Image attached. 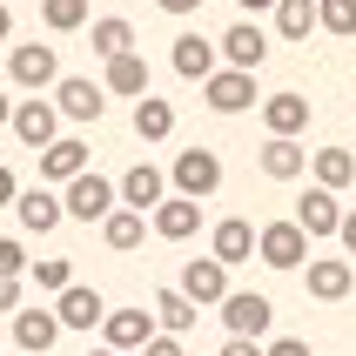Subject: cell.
Segmentation results:
<instances>
[{
    "mask_svg": "<svg viewBox=\"0 0 356 356\" xmlns=\"http://www.w3.org/2000/svg\"><path fill=\"white\" fill-rule=\"evenodd\" d=\"M40 20H47V34H74L88 27V0H40Z\"/></svg>",
    "mask_w": 356,
    "mask_h": 356,
    "instance_id": "4dcf8cb0",
    "label": "cell"
},
{
    "mask_svg": "<svg viewBox=\"0 0 356 356\" xmlns=\"http://www.w3.org/2000/svg\"><path fill=\"white\" fill-rule=\"evenodd\" d=\"M161 14H175V20H188V14H202V0H155Z\"/></svg>",
    "mask_w": 356,
    "mask_h": 356,
    "instance_id": "74e56055",
    "label": "cell"
},
{
    "mask_svg": "<svg viewBox=\"0 0 356 356\" xmlns=\"http://www.w3.org/2000/svg\"><path fill=\"white\" fill-rule=\"evenodd\" d=\"M262 175H269V181H302V175H309V148L269 135V141H262Z\"/></svg>",
    "mask_w": 356,
    "mask_h": 356,
    "instance_id": "ffe728a7",
    "label": "cell"
},
{
    "mask_svg": "<svg viewBox=\"0 0 356 356\" xmlns=\"http://www.w3.org/2000/svg\"><path fill=\"white\" fill-rule=\"evenodd\" d=\"M175 74L181 81H209L216 74V40H202V34H175Z\"/></svg>",
    "mask_w": 356,
    "mask_h": 356,
    "instance_id": "603a6c76",
    "label": "cell"
},
{
    "mask_svg": "<svg viewBox=\"0 0 356 356\" xmlns=\"http://www.w3.org/2000/svg\"><path fill=\"white\" fill-rule=\"evenodd\" d=\"M269 14H276V34L282 40H309V27H316V0H276Z\"/></svg>",
    "mask_w": 356,
    "mask_h": 356,
    "instance_id": "f1b7e54d",
    "label": "cell"
},
{
    "mask_svg": "<svg viewBox=\"0 0 356 356\" xmlns=\"http://www.w3.org/2000/svg\"><path fill=\"white\" fill-rule=\"evenodd\" d=\"M155 337V316H148V309H108V316H101V343H108V350H141V343Z\"/></svg>",
    "mask_w": 356,
    "mask_h": 356,
    "instance_id": "2e32d148",
    "label": "cell"
},
{
    "mask_svg": "<svg viewBox=\"0 0 356 356\" xmlns=\"http://www.w3.org/2000/svg\"><path fill=\"white\" fill-rule=\"evenodd\" d=\"M262 128L282 135V141H296L302 128H309V101H302V95H269V101H262Z\"/></svg>",
    "mask_w": 356,
    "mask_h": 356,
    "instance_id": "7402d4cb",
    "label": "cell"
},
{
    "mask_svg": "<svg viewBox=\"0 0 356 356\" xmlns=\"http://www.w3.org/2000/svg\"><path fill=\"white\" fill-rule=\"evenodd\" d=\"M209 256H216L222 269H242V262H256V222H242V216L216 222V242H209Z\"/></svg>",
    "mask_w": 356,
    "mask_h": 356,
    "instance_id": "9a60e30c",
    "label": "cell"
},
{
    "mask_svg": "<svg viewBox=\"0 0 356 356\" xmlns=\"http://www.w3.org/2000/svg\"><path fill=\"white\" fill-rule=\"evenodd\" d=\"M202 95H209V108L216 115H242V108H256V74H242V67H216V74L202 81Z\"/></svg>",
    "mask_w": 356,
    "mask_h": 356,
    "instance_id": "ba28073f",
    "label": "cell"
},
{
    "mask_svg": "<svg viewBox=\"0 0 356 356\" xmlns=\"http://www.w3.org/2000/svg\"><path fill=\"white\" fill-rule=\"evenodd\" d=\"M115 195H121V209H135V216H155L161 202H168V175H161L155 161H135V168L115 181Z\"/></svg>",
    "mask_w": 356,
    "mask_h": 356,
    "instance_id": "8992f818",
    "label": "cell"
},
{
    "mask_svg": "<svg viewBox=\"0 0 356 356\" xmlns=\"http://www.w3.org/2000/svg\"><path fill=\"white\" fill-rule=\"evenodd\" d=\"M309 168H316V188H330V195H343V188L356 181V155L350 148H316Z\"/></svg>",
    "mask_w": 356,
    "mask_h": 356,
    "instance_id": "d4e9b609",
    "label": "cell"
},
{
    "mask_svg": "<svg viewBox=\"0 0 356 356\" xmlns=\"http://www.w3.org/2000/svg\"><path fill=\"white\" fill-rule=\"evenodd\" d=\"M54 316H60V330H101L108 302H101V289H88V282H67L54 296Z\"/></svg>",
    "mask_w": 356,
    "mask_h": 356,
    "instance_id": "4fadbf2b",
    "label": "cell"
},
{
    "mask_svg": "<svg viewBox=\"0 0 356 356\" xmlns=\"http://www.w3.org/2000/svg\"><path fill=\"white\" fill-rule=\"evenodd\" d=\"M148 222H155V236H161V242H188V236L202 229V202H188V195H168V202H161V209H155Z\"/></svg>",
    "mask_w": 356,
    "mask_h": 356,
    "instance_id": "44dd1931",
    "label": "cell"
},
{
    "mask_svg": "<svg viewBox=\"0 0 356 356\" xmlns=\"http://www.w3.org/2000/svg\"><path fill=\"white\" fill-rule=\"evenodd\" d=\"M27 276H34V289L60 296V289L74 282V256H47V262H27Z\"/></svg>",
    "mask_w": 356,
    "mask_h": 356,
    "instance_id": "1f68e13d",
    "label": "cell"
},
{
    "mask_svg": "<svg viewBox=\"0 0 356 356\" xmlns=\"http://www.w3.org/2000/svg\"><path fill=\"white\" fill-rule=\"evenodd\" d=\"M95 54H101V60H115V54H135V27H128L121 14L95 20Z\"/></svg>",
    "mask_w": 356,
    "mask_h": 356,
    "instance_id": "f546056e",
    "label": "cell"
},
{
    "mask_svg": "<svg viewBox=\"0 0 356 356\" xmlns=\"http://www.w3.org/2000/svg\"><path fill=\"white\" fill-rule=\"evenodd\" d=\"M289 222H296L309 242H323V236H337V229H343V202L330 195V188H302V195H296V216H289Z\"/></svg>",
    "mask_w": 356,
    "mask_h": 356,
    "instance_id": "9c48e42d",
    "label": "cell"
},
{
    "mask_svg": "<svg viewBox=\"0 0 356 356\" xmlns=\"http://www.w3.org/2000/svg\"><path fill=\"white\" fill-rule=\"evenodd\" d=\"M256 262H269V269H302L309 262V236H302L296 222H262L256 229Z\"/></svg>",
    "mask_w": 356,
    "mask_h": 356,
    "instance_id": "3957f363",
    "label": "cell"
},
{
    "mask_svg": "<svg viewBox=\"0 0 356 356\" xmlns=\"http://www.w3.org/2000/svg\"><path fill=\"white\" fill-rule=\"evenodd\" d=\"M135 135H141V141H168V135H175V101L141 95V101H135Z\"/></svg>",
    "mask_w": 356,
    "mask_h": 356,
    "instance_id": "4316f807",
    "label": "cell"
},
{
    "mask_svg": "<svg viewBox=\"0 0 356 356\" xmlns=\"http://www.w3.org/2000/svg\"><path fill=\"white\" fill-rule=\"evenodd\" d=\"M60 209H67L74 222H108L121 209V195H115V181H108V175L88 168V175H74L67 188H60Z\"/></svg>",
    "mask_w": 356,
    "mask_h": 356,
    "instance_id": "7a4b0ae2",
    "label": "cell"
},
{
    "mask_svg": "<svg viewBox=\"0 0 356 356\" xmlns=\"http://www.w3.org/2000/svg\"><path fill=\"white\" fill-rule=\"evenodd\" d=\"M141 236H148V216H135V209H115V216L101 222V242H108L115 256H128V249H141Z\"/></svg>",
    "mask_w": 356,
    "mask_h": 356,
    "instance_id": "83f0119b",
    "label": "cell"
},
{
    "mask_svg": "<svg viewBox=\"0 0 356 356\" xmlns=\"http://www.w3.org/2000/svg\"><path fill=\"white\" fill-rule=\"evenodd\" d=\"M337 242H343V249L356 256V209H343V229H337Z\"/></svg>",
    "mask_w": 356,
    "mask_h": 356,
    "instance_id": "ab89813d",
    "label": "cell"
},
{
    "mask_svg": "<svg viewBox=\"0 0 356 356\" xmlns=\"http://www.w3.org/2000/svg\"><path fill=\"white\" fill-rule=\"evenodd\" d=\"M20 309V276H0V316H14Z\"/></svg>",
    "mask_w": 356,
    "mask_h": 356,
    "instance_id": "d590c367",
    "label": "cell"
},
{
    "mask_svg": "<svg viewBox=\"0 0 356 356\" xmlns=\"http://www.w3.org/2000/svg\"><path fill=\"white\" fill-rule=\"evenodd\" d=\"M216 309H222V323H229V337H249V343H262L269 323H276V302L262 296V289H229Z\"/></svg>",
    "mask_w": 356,
    "mask_h": 356,
    "instance_id": "6da1fadb",
    "label": "cell"
},
{
    "mask_svg": "<svg viewBox=\"0 0 356 356\" xmlns=\"http://www.w3.org/2000/svg\"><path fill=\"white\" fill-rule=\"evenodd\" d=\"M14 195H20V181H14V168H0V209H14Z\"/></svg>",
    "mask_w": 356,
    "mask_h": 356,
    "instance_id": "60d3db41",
    "label": "cell"
},
{
    "mask_svg": "<svg viewBox=\"0 0 356 356\" xmlns=\"http://www.w3.org/2000/svg\"><path fill=\"white\" fill-rule=\"evenodd\" d=\"M7 34H14V14H7V7H0V47H7Z\"/></svg>",
    "mask_w": 356,
    "mask_h": 356,
    "instance_id": "ee69618b",
    "label": "cell"
},
{
    "mask_svg": "<svg viewBox=\"0 0 356 356\" xmlns=\"http://www.w3.org/2000/svg\"><path fill=\"white\" fill-rule=\"evenodd\" d=\"M40 175H47V181H60V188H67L74 175H88V141H81V135L47 141V148H40Z\"/></svg>",
    "mask_w": 356,
    "mask_h": 356,
    "instance_id": "ac0fdd59",
    "label": "cell"
},
{
    "mask_svg": "<svg viewBox=\"0 0 356 356\" xmlns=\"http://www.w3.org/2000/svg\"><path fill=\"white\" fill-rule=\"evenodd\" d=\"M316 27L323 34H356V0H316Z\"/></svg>",
    "mask_w": 356,
    "mask_h": 356,
    "instance_id": "d6a6232c",
    "label": "cell"
},
{
    "mask_svg": "<svg viewBox=\"0 0 356 356\" xmlns=\"http://www.w3.org/2000/svg\"><path fill=\"white\" fill-rule=\"evenodd\" d=\"M14 343L27 356H47L60 343V316H54V309H40V302H34V309H14Z\"/></svg>",
    "mask_w": 356,
    "mask_h": 356,
    "instance_id": "e0dca14e",
    "label": "cell"
},
{
    "mask_svg": "<svg viewBox=\"0 0 356 356\" xmlns=\"http://www.w3.org/2000/svg\"><path fill=\"white\" fill-rule=\"evenodd\" d=\"M88 356H121V350H108V343H101V350H88Z\"/></svg>",
    "mask_w": 356,
    "mask_h": 356,
    "instance_id": "f6af8a7d",
    "label": "cell"
},
{
    "mask_svg": "<svg viewBox=\"0 0 356 356\" xmlns=\"http://www.w3.org/2000/svg\"><path fill=\"white\" fill-rule=\"evenodd\" d=\"M0 276H27V249L14 236H0Z\"/></svg>",
    "mask_w": 356,
    "mask_h": 356,
    "instance_id": "836d02e7",
    "label": "cell"
},
{
    "mask_svg": "<svg viewBox=\"0 0 356 356\" xmlns=\"http://www.w3.org/2000/svg\"><path fill=\"white\" fill-rule=\"evenodd\" d=\"M302 282H309V296H316V302H343V296H350V289H356V262H343V256H309V262H302Z\"/></svg>",
    "mask_w": 356,
    "mask_h": 356,
    "instance_id": "30bf717a",
    "label": "cell"
},
{
    "mask_svg": "<svg viewBox=\"0 0 356 356\" xmlns=\"http://www.w3.org/2000/svg\"><path fill=\"white\" fill-rule=\"evenodd\" d=\"M54 115H67V121H101V115H108L101 81H88V74H60V81H54Z\"/></svg>",
    "mask_w": 356,
    "mask_h": 356,
    "instance_id": "52a82bcc",
    "label": "cell"
},
{
    "mask_svg": "<svg viewBox=\"0 0 356 356\" xmlns=\"http://www.w3.org/2000/svg\"><path fill=\"white\" fill-rule=\"evenodd\" d=\"M27 148H47V141H60V115H54V101H14V121H7Z\"/></svg>",
    "mask_w": 356,
    "mask_h": 356,
    "instance_id": "5bb4252c",
    "label": "cell"
},
{
    "mask_svg": "<svg viewBox=\"0 0 356 356\" xmlns=\"http://www.w3.org/2000/svg\"><path fill=\"white\" fill-rule=\"evenodd\" d=\"M14 216H20V229L47 236V229H60V222H67V209H60L54 188H20V195H14Z\"/></svg>",
    "mask_w": 356,
    "mask_h": 356,
    "instance_id": "d6986e66",
    "label": "cell"
},
{
    "mask_svg": "<svg viewBox=\"0 0 356 356\" xmlns=\"http://www.w3.org/2000/svg\"><path fill=\"white\" fill-rule=\"evenodd\" d=\"M222 356H262V343H249V337H229V343H222Z\"/></svg>",
    "mask_w": 356,
    "mask_h": 356,
    "instance_id": "f35d334b",
    "label": "cell"
},
{
    "mask_svg": "<svg viewBox=\"0 0 356 356\" xmlns=\"http://www.w3.org/2000/svg\"><path fill=\"white\" fill-rule=\"evenodd\" d=\"M7 121H14V101H7V88H0V128H7Z\"/></svg>",
    "mask_w": 356,
    "mask_h": 356,
    "instance_id": "b9f144b4",
    "label": "cell"
},
{
    "mask_svg": "<svg viewBox=\"0 0 356 356\" xmlns=\"http://www.w3.org/2000/svg\"><path fill=\"white\" fill-rule=\"evenodd\" d=\"M7 81L27 88V95H40V88H54V81H60V54H54V47H40V40H27V47L7 54Z\"/></svg>",
    "mask_w": 356,
    "mask_h": 356,
    "instance_id": "5b68a950",
    "label": "cell"
},
{
    "mask_svg": "<svg viewBox=\"0 0 356 356\" xmlns=\"http://www.w3.org/2000/svg\"><path fill=\"white\" fill-rule=\"evenodd\" d=\"M101 95H128V101H141V95H148V60H141V54H115V60H108Z\"/></svg>",
    "mask_w": 356,
    "mask_h": 356,
    "instance_id": "cb8c5ba5",
    "label": "cell"
},
{
    "mask_svg": "<svg viewBox=\"0 0 356 356\" xmlns=\"http://www.w3.org/2000/svg\"><path fill=\"white\" fill-rule=\"evenodd\" d=\"M262 356H309V343H302V337H276Z\"/></svg>",
    "mask_w": 356,
    "mask_h": 356,
    "instance_id": "8d00e7d4",
    "label": "cell"
},
{
    "mask_svg": "<svg viewBox=\"0 0 356 356\" xmlns=\"http://www.w3.org/2000/svg\"><path fill=\"white\" fill-rule=\"evenodd\" d=\"M168 175H175V195H188V202H209V195L222 188V155H216V148H181Z\"/></svg>",
    "mask_w": 356,
    "mask_h": 356,
    "instance_id": "277c9868",
    "label": "cell"
},
{
    "mask_svg": "<svg viewBox=\"0 0 356 356\" xmlns=\"http://www.w3.org/2000/svg\"><path fill=\"white\" fill-rule=\"evenodd\" d=\"M175 289L195 302V309H216V302L229 296V269H222L216 256H202V262H188V269H181V282H175Z\"/></svg>",
    "mask_w": 356,
    "mask_h": 356,
    "instance_id": "7c38bea8",
    "label": "cell"
},
{
    "mask_svg": "<svg viewBox=\"0 0 356 356\" xmlns=\"http://www.w3.org/2000/svg\"><path fill=\"white\" fill-rule=\"evenodd\" d=\"M216 47H222V60H229V67H242V74H256L262 60H269V34H262L256 20H236Z\"/></svg>",
    "mask_w": 356,
    "mask_h": 356,
    "instance_id": "8fae6325",
    "label": "cell"
},
{
    "mask_svg": "<svg viewBox=\"0 0 356 356\" xmlns=\"http://www.w3.org/2000/svg\"><path fill=\"white\" fill-rule=\"evenodd\" d=\"M141 356H181V337H161V330H155V337L141 343Z\"/></svg>",
    "mask_w": 356,
    "mask_h": 356,
    "instance_id": "e575fe53",
    "label": "cell"
},
{
    "mask_svg": "<svg viewBox=\"0 0 356 356\" xmlns=\"http://www.w3.org/2000/svg\"><path fill=\"white\" fill-rule=\"evenodd\" d=\"M155 323H161V337H188V330L202 323V309L181 296V289H161L155 296Z\"/></svg>",
    "mask_w": 356,
    "mask_h": 356,
    "instance_id": "484cf974",
    "label": "cell"
},
{
    "mask_svg": "<svg viewBox=\"0 0 356 356\" xmlns=\"http://www.w3.org/2000/svg\"><path fill=\"white\" fill-rule=\"evenodd\" d=\"M242 14H262V7H276V0H236Z\"/></svg>",
    "mask_w": 356,
    "mask_h": 356,
    "instance_id": "7bdbcfd3",
    "label": "cell"
}]
</instances>
